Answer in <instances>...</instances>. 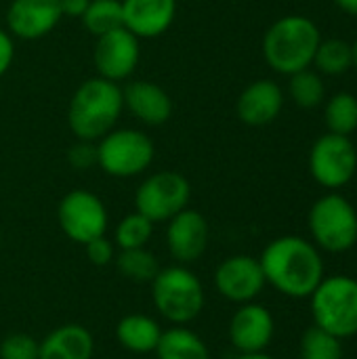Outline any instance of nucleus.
I'll use <instances>...</instances> for the list:
<instances>
[{
	"label": "nucleus",
	"instance_id": "obj_2",
	"mask_svg": "<svg viewBox=\"0 0 357 359\" xmlns=\"http://www.w3.org/2000/svg\"><path fill=\"white\" fill-rule=\"evenodd\" d=\"M122 111L124 97L120 84L95 76L76 88L67 105V126L76 139L95 143L116 128Z\"/></svg>",
	"mask_w": 357,
	"mask_h": 359
},
{
	"label": "nucleus",
	"instance_id": "obj_32",
	"mask_svg": "<svg viewBox=\"0 0 357 359\" xmlns=\"http://www.w3.org/2000/svg\"><path fill=\"white\" fill-rule=\"evenodd\" d=\"M15 59V42L13 36L0 27V78L8 72L11 63Z\"/></svg>",
	"mask_w": 357,
	"mask_h": 359
},
{
	"label": "nucleus",
	"instance_id": "obj_8",
	"mask_svg": "<svg viewBox=\"0 0 357 359\" xmlns=\"http://www.w3.org/2000/svg\"><path fill=\"white\" fill-rule=\"evenodd\" d=\"M191 185L187 177L175 170L149 175L135 194V210L151 223H166L189 206Z\"/></svg>",
	"mask_w": 357,
	"mask_h": 359
},
{
	"label": "nucleus",
	"instance_id": "obj_20",
	"mask_svg": "<svg viewBox=\"0 0 357 359\" xmlns=\"http://www.w3.org/2000/svg\"><path fill=\"white\" fill-rule=\"evenodd\" d=\"M162 326L158 320L145 313H128L116 324V341L120 347L135 355H149L156 351L162 339Z\"/></svg>",
	"mask_w": 357,
	"mask_h": 359
},
{
	"label": "nucleus",
	"instance_id": "obj_11",
	"mask_svg": "<svg viewBox=\"0 0 357 359\" xmlns=\"http://www.w3.org/2000/svg\"><path fill=\"white\" fill-rule=\"evenodd\" d=\"M213 282L215 290L234 305L257 301L267 286L259 259L250 255H231L223 259L215 269Z\"/></svg>",
	"mask_w": 357,
	"mask_h": 359
},
{
	"label": "nucleus",
	"instance_id": "obj_29",
	"mask_svg": "<svg viewBox=\"0 0 357 359\" xmlns=\"http://www.w3.org/2000/svg\"><path fill=\"white\" fill-rule=\"evenodd\" d=\"M40 341L25 332L8 334L0 341V359H38Z\"/></svg>",
	"mask_w": 357,
	"mask_h": 359
},
{
	"label": "nucleus",
	"instance_id": "obj_28",
	"mask_svg": "<svg viewBox=\"0 0 357 359\" xmlns=\"http://www.w3.org/2000/svg\"><path fill=\"white\" fill-rule=\"evenodd\" d=\"M299 355L301 359H343V341L318 326H309L301 337Z\"/></svg>",
	"mask_w": 357,
	"mask_h": 359
},
{
	"label": "nucleus",
	"instance_id": "obj_5",
	"mask_svg": "<svg viewBox=\"0 0 357 359\" xmlns=\"http://www.w3.org/2000/svg\"><path fill=\"white\" fill-rule=\"evenodd\" d=\"M314 326L345 341L357 334V280L345 273L324 276L309 297Z\"/></svg>",
	"mask_w": 357,
	"mask_h": 359
},
{
	"label": "nucleus",
	"instance_id": "obj_34",
	"mask_svg": "<svg viewBox=\"0 0 357 359\" xmlns=\"http://www.w3.org/2000/svg\"><path fill=\"white\" fill-rule=\"evenodd\" d=\"M335 2H337V6H339L343 13L357 17V0H335Z\"/></svg>",
	"mask_w": 357,
	"mask_h": 359
},
{
	"label": "nucleus",
	"instance_id": "obj_22",
	"mask_svg": "<svg viewBox=\"0 0 357 359\" xmlns=\"http://www.w3.org/2000/svg\"><path fill=\"white\" fill-rule=\"evenodd\" d=\"M114 265L124 280L137 282V284H149L160 271V263L156 255H151L147 248L118 250Z\"/></svg>",
	"mask_w": 357,
	"mask_h": 359
},
{
	"label": "nucleus",
	"instance_id": "obj_18",
	"mask_svg": "<svg viewBox=\"0 0 357 359\" xmlns=\"http://www.w3.org/2000/svg\"><path fill=\"white\" fill-rule=\"evenodd\" d=\"M124 107L147 126H162L173 116L170 95L149 80H135L122 88Z\"/></svg>",
	"mask_w": 357,
	"mask_h": 359
},
{
	"label": "nucleus",
	"instance_id": "obj_12",
	"mask_svg": "<svg viewBox=\"0 0 357 359\" xmlns=\"http://www.w3.org/2000/svg\"><path fill=\"white\" fill-rule=\"evenodd\" d=\"M141 59L139 38L126 27H118L97 38L93 61L99 78L120 84L130 78Z\"/></svg>",
	"mask_w": 357,
	"mask_h": 359
},
{
	"label": "nucleus",
	"instance_id": "obj_31",
	"mask_svg": "<svg viewBox=\"0 0 357 359\" xmlns=\"http://www.w3.org/2000/svg\"><path fill=\"white\" fill-rule=\"evenodd\" d=\"M67 160L74 168L84 170L90 166H97V145L93 141H80L76 145L69 147L67 151Z\"/></svg>",
	"mask_w": 357,
	"mask_h": 359
},
{
	"label": "nucleus",
	"instance_id": "obj_7",
	"mask_svg": "<svg viewBox=\"0 0 357 359\" xmlns=\"http://www.w3.org/2000/svg\"><path fill=\"white\" fill-rule=\"evenodd\" d=\"M154 156V141L137 128H114L97 143V166L118 179L143 175Z\"/></svg>",
	"mask_w": 357,
	"mask_h": 359
},
{
	"label": "nucleus",
	"instance_id": "obj_30",
	"mask_svg": "<svg viewBox=\"0 0 357 359\" xmlns=\"http://www.w3.org/2000/svg\"><path fill=\"white\" fill-rule=\"evenodd\" d=\"M86 257L95 267H107L116 259V244L114 240H107L105 236H99L90 242L84 244Z\"/></svg>",
	"mask_w": 357,
	"mask_h": 359
},
{
	"label": "nucleus",
	"instance_id": "obj_4",
	"mask_svg": "<svg viewBox=\"0 0 357 359\" xmlns=\"http://www.w3.org/2000/svg\"><path fill=\"white\" fill-rule=\"evenodd\" d=\"M149 286L158 316L173 326H189L206 307L204 284L187 265L160 267Z\"/></svg>",
	"mask_w": 357,
	"mask_h": 359
},
{
	"label": "nucleus",
	"instance_id": "obj_36",
	"mask_svg": "<svg viewBox=\"0 0 357 359\" xmlns=\"http://www.w3.org/2000/svg\"><path fill=\"white\" fill-rule=\"evenodd\" d=\"M351 48H353V67L357 69V40L351 44Z\"/></svg>",
	"mask_w": 357,
	"mask_h": 359
},
{
	"label": "nucleus",
	"instance_id": "obj_23",
	"mask_svg": "<svg viewBox=\"0 0 357 359\" xmlns=\"http://www.w3.org/2000/svg\"><path fill=\"white\" fill-rule=\"evenodd\" d=\"M82 25L95 38L124 27L122 17V0H90L84 15L80 17Z\"/></svg>",
	"mask_w": 357,
	"mask_h": 359
},
{
	"label": "nucleus",
	"instance_id": "obj_33",
	"mask_svg": "<svg viewBox=\"0 0 357 359\" xmlns=\"http://www.w3.org/2000/svg\"><path fill=\"white\" fill-rule=\"evenodd\" d=\"M88 2L90 0H59L63 17H74V19H80L84 15Z\"/></svg>",
	"mask_w": 357,
	"mask_h": 359
},
{
	"label": "nucleus",
	"instance_id": "obj_25",
	"mask_svg": "<svg viewBox=\"0 0 357 359\" xmlns=\"http://www.w3.org/2000/svg\"><path fill=\"white\" fill-rule=\"evenodd\" d=\"M154 225L147 217L141 212H130L126 215L114 229V244L118 250H133V248H147L151 236H154Z\"/></svg>",
	"mask_w": 357,
	"mask_h": 359
},
{
	"label": "nucleus",
	"instance_id": "obj_14",
	"mask_svg": "<svg viewBox=\"0 0 357 359\" xmlns=\"http://www.w3.org/2000/svg\"><path fill=\"white\" fill-rule=\"evenodd\" d=\"M274 334H276V320L271 311L257 301L238 305L227 326L229 343L238 353L267 351V347L274 341Z\"/></svg>",
	"mask_w": 357,
	"mask_h": 359
},
{
	"label": "nucleus",
	"instance_id": "obj_6",
	"mask_svg": "<svg viewBox=\"0 0 357 359\" xmlns=\"http://www.w3.org/2000/svg\"><path fill=\"white\" fill-rule=\"evenodd\" d=\"M311 242L326 252L341 255L357 244V210L341 194H326L309 210Z\"/></svg>",
	"mask_w": 357,
	"mask_h": 359
},
{
	"label": "nucleus",
	"instance_id": "obj_3",
	"mask_svg": "<svg viewBox=\"0 0 357 359\" xmlns=\"http://www.w3.org/2000/svg\"><path fill=\"white\" fill-rule=\"evenodd\" d=\"M320 40V27L309 17L286 15L265 32L263 57L274 72L292 76L314 63Z\"/></svg>",
	"mask_w": 357,
	"mask_h": 359
},
{
	"label": "nucleus",
	"instance_id": "obj_21",
	"mask_svg": "<svg viewBox=\"0 0 357 359\" xmlns=\"http://www.w3.org/2000/svg\"><path fill=\"white\" fill-rule=\"evenodd\" d=\"M154 353L158 359H213L204 339L187 326L164 330Z\"/></svg>",
	"mask_w": 357,
	"mask_h": 359
},
{
	"label": "nucleus",
	"instance_id": "obj_15",
	"mask_svg": "<svg viewBox=\"0 0 357 359\" xmlns=\"http://www.w3.org/2000/svg\"><path fill=\"white\" fill-rule=\"evenodd\" d=\"M63 19L59 0H13L6 8V32L19 40L48 36Z\"/></svg>",
	"mask_w": 357,
	"mask_h": 359
},
{
	"label": "nucleus",
	"instance_id": "obj_16",
	"mask_svg": "<svg viewBox=\"0 0 357 359\" xmlns=\"http://www.w3.org/2000/svg\"><path fill=\"white\" fill-rule=\"evenodd\" d=\"M284 107V93L274 80H255L238 97V118L248 126L271 124Z\"/></svg>",
	"mask_w": 357,
	"mask_h": 359
},
{
	"label": "nucleus",
	"instance_id": "obj_9",
	"mask_svg": "<svg viewBox=\"0 0 357 359\" xmlns=\"http://www.w3.org/2000/svg\"><path fill=\"white\" fill-rule=\"evenodd\" d=\"M57 221L61 231L76 244H86L99 236H105L109 215L103 200L88 189H74L65 194L57 208Z\"/></svg>",
	"mask_w": 357,
	"mask_h": 359
},
{
	"label": "nucleus",
	"instance_id": "obj_10",
	"mask_svg": "<svg viewBox=\"0 0 357 359\" xmlns=\"http://www.w3.org/2000/svg\"><path fill=\"white\" fill-rule=\"evenodd\" d=\"M357 170V149L349 137L322 135L309 151V172L326 189L345 187Z\"/></svg>",
	"mask_w": 357,
	"mask_h": 359
},
{
	"label": "nucleus",
	"instance_id": "obj_13",
	"mask_svg": "<svg viewBox=\"0 0 357 359\" xmlns=\"http://www.w3.org/2000/svg\"><path fill=\"white\" fill-rule=\"evenodd\" d=\"M210 227L200 210L185 208L166 221V248L179 265H194L208 248Z\"/></svg>",
	"mask_w": 357,
	"mask_h": 359
},
{
	"label": "nucleus",
	"instance_id": "obj_19",
	"mask_svg": "<svg viewBox=\"0 0 357 359\" xmlns=\"http://www.w3.org/2000/svg\"><path fill=\"white\" fill-rule=\"evenodd\" d=\"M95 339L82 324H63L53 328L38 349V359H93Z\"/></svg>",
	"mask_w": 357,
	"mask_h": 359
},
{
	"label": "nucleus",
	"instance_id": "obj_17",
	"mask_svg": "<svg viewBox=\"0 0 357 359\" xmlns=\"http://www.w3.org/2000/svg\"><path fill=\"white\" fill-rule=\"evenodd\" d=\"M177 0H122L124 27L141 38L162 36L175 21Z\"/></svg>",
	"mask_w": 357,
	"mask_h": 359
},
{
	"label": "nucleus",
	"instance_id": "obj_35",
	"mask_svg": "<svg viewBox=\"0 0 357 359\" xmlns=\"http://www.w3.org/2000/svg\"><path fill=\"white\" fill-rule=\"evenodd\" d=\"M236 359H274L267 351H261V353H240Z\"/></svg>",
	"mask_w": 357,
	"mask_h": 359
},
{
	"label": "nucleus",
	"instance_id": "obj_24",
	"mask_svg": "<svg viewBox=\"0 0 357 359\" xmlns=\"http://www.w3.org/2000/svg\"><path fill=\"white\" fill-rule=\"evenodd\" d=\"M314 63L326 76H341L349 67H353V48L341 38L320 40Z\"/></svg>",
	"mask_w": 357,
	"mask_h": 359
},
{
	"label": "nucleus",
	"instance_id": "obj_1",
	"mask_svg": "<svg viewBox=\"0 0 357 359\" xmlns=\"http://www.w3.org/2000/svg\"><path fill=\"white\" fill-rule=\"evenodd\" d=\"M265 282L288 299H309L324 280L320 248L301 236L271 240L259 257Z\"/></svg>",
	"mask_w": 357,
	"mask_h": 359
},
{
	"label": "nucleus",
	"instance_id": "obj_26",
	"mask_svg": "<svg viewBox=\"0 0 357 359\" xmlns=\"http://www.w3.org/2000/svg\"><path fill=\"white\" fill-rule=\"evenodd\" d=\"M324 120L330 133L349 137L357 128V97L351 93H339L328 99Z\"/></svg>",
	"mask_w": 357,
	"mask_h": 359
},
{
	"label": "nucleus",
	"instance_id": "obj_27",
	"mask_svg": "<svg viewBox=\"0 0 357 359\" xmlns=\"http://www.w3.org/2000/svg\"><path fill=\"white\" fill-rule=\"evenodd\" d=\"M288 90H290L292 101L303 109H314V107L322 105L326 99L324 80L320 78L318 72H311L309 67L290 76Z\"/></svg>",
	"mask_w": 357,
	"mask_h": 359
}]
</instances>
